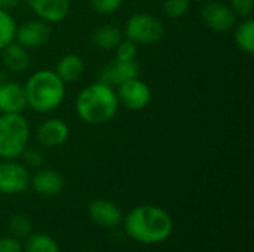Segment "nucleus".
<instances>
[{"mask_svg":"<svg viewBox=\"0 0 254 252\" xmlns=\"http://www.w3.org/2000/svg\"><path fill=\"white\" fill-rule=\"evenodd\" d=\"M140 65L138 62L134 61H119L115 59L110 64H106L100 71H98V82L107 85V86H118L125 80L134 79L138 76Z\"/></svg>","mask_w":254,"mask_h":252,"instance_id":"obj_10","label":"nucleus"},{"mask_svg":"<svg viewBox=\"0 0 254 252\" xmlns=\"http://www.w3.org/2000/svg\"><path fill=\"white\" fill-rule=\"evenodd\" d=\"M27 105L37 113H51L61 105L65 97V85L52 70L33 73L25 85Z\"/></svg>","mask_w":254,"mask_h":252,"instance_id":"obj_3","label":"nucleus"},{"mask_svg":"<svg viewBox=\"0 0 254 252\" xmlns=\"http://www.w3.org/2000/svg\"><path fill=\"white\" fill-rule=\"evenodd\" d=\"M116 49V58L119 61H134L137 56V45L128 39H122L121 43L115 48Z\"/></svg>","mask_w":254,"mask_h":252,"instance_id":"obj_24","label":"nucleus"},{"mask_svg":"<svg viewBox=\"0 0 254 252\" xmlns=\"http://www.w3.org/2000/svg\"><path fill=\"white\" fill-rule=\"evenodd\" d=\"M122 3L124 0H91V6L98 15H112L122 6Z\"/></svg>","mask_w":254,"mask_h":252,"instance_id":"obj_25","label":"nucleus"},{"mask_svg":"<svg viewBox=\"0 0 254 252\" xmlns=\"http://www.w3.org/2000/svg\"><path fill=\"white\" fill-rule=\"evenodd\" d=\"M31 12L48 24H57L67 18L70 0H25Z\"/></svg>","mask_w":254,"mask_h":252,"instance_id":"obj_12","label":"nucleus"},{"mask_svg":"<svg viewBox=\"0 0 254 252\" xmlns=\"http://www.w3.org/2000/svg\"><path fill=\"white\" fill-rule=\"evenodd\" d=\"M229 6L237 16L249 18L254 10V0H229Z\"/></svg>","mask_w":254,"mask_h":252,"instance_id":"obj_26","label":"nucleus"},{"mask_svg":"<svg viewBox=\"0 0 254 252\" xmlns=\"http://www.w3.org/2000/svg\"><path fill=\"white\" fill-rule=\"evenodd\" d=\"M164 25L159 18L138 12L129 16L125 25V37L135 45H152L162 39Z\"/></svg>","mask_w":254,"mask_h":252,"instance_id":"obj_5","label":"nucleus"},{"mask_svg":"<svg viewBox=\"0 0 254 252\" xmlns=\"http://www.w3.org/2000/svg\"><path fill=\"white\" fill-rule=\"evenodd\" d=\"M30 184L37 195L52 198L63 192L64 178L60 172L54 169H40L30 180Z\"/></svg>","mask_w":254,"mask_h":252,"instance_id":"obj_15","label":"nucleus"},{"mask_svg":"<svg viewBox=\"0 0 254 252\" xmlns=\"http://www.w3.org/2000/svg\"><path fill=\"white\" fill-rule=\"evenodd\" d=\"M24 252H60L58 242L46 233H31L22 245Z\"/></svg>","mask_w":254,"mask_h":252,"instance_id":"obj_20","label":"nucleus"},{"mask_svg":"<svg viewBox=\"0 0 254 252\" xmlns=\"http://www.w3.org/2000/svg\"><path fill=\"white\" fill-rule=\"evenodd\" d=\"M190 6V0H165L164 1V12L167 16L173 19L183 18Z\"/></svg>","mask_w":254,"mask_h":252,"instance_id":"obj_23","label":"nucleus"},{"mask_svg":"<svg viewBox=\"0 0 254 252\" xmlns=\"http://www.w3.org/2000/svg\"><path fill=\"white\" fill-rule=\"evenodd\" d=\"M195 1H204V0H195Z\"/></svg>","mask_w":254,"mask_h":252,"instance_id":"obj_31","label":"nucleus"},{"mask_svg":"<svg viewBox=\"0 0 254 252\" xmlns=\"http://www.w3.org/2000/svg\"><path fill=\"white\" fill-rule=\"evenodd\" d=\"M21 3V0H0V9L3 10H9L16 7Z\"/></svg>","mask_w":254,"mask_h":252,"instance_id":"obj_29","label":"nucleus"},{"mask_svg":"<svg viewBox=\"0 0 254 252\" xmlns=\"http://www.w3.org/2000/svg\"><path fill=\"white\" fill-rule=\"evenodd\" d=\"M201 18L208 28L217 33H226L235 27L237 15L229 4L223 1H210L201 10Z\"/></svg>","mask_w":254,"mask_h":252,"instance_id":"obj_8","label":"nucleus"},{"mask_svg":"<svg viewBox=\"0 0 254 252\" xmlns=\"http://www.w3.org/2000/svg\"><path fill=\"white\" fill-rule=\"evenodd\" d=\"M70 135V129L65 122L60 119H48L45 120L36 132V138L42 147L57 149L61 147Z\"/></svg>","mask_w":254,"mask_h":252,"instance_id":"obj_13","label":"nucleus"},{"mask_svg":"<svg viewBox=\"0 0 254 252\" xmlns=\"http://www.w3.org/2000/svg\"><path fill=\"white\" fill-rule=\"evenodd\" d=\"M85 71V64H83V59L74 53H68V55H64L58 64H57V68H55V73L57 76L64 82V83H71V82H76L82 77Z\"/></svg>","mask_w":254,"mask_h":252,"instance_id":"obj_17","label":"nucleus"},{"mask_svg":"<svg viewBox=\"0 0 254 252\" xmlns=\"http://www.w3.org/2000/svg\"><path fill=\"white\" fill-rule=\"evenodd\" d=\"M25 107L24 86L18 82L6 80L0 86V113H22Z\"/></svg>","mask_w":254,"mask_h":252,"instance_id":"obj_14","label":"nucleus"},{"mask_svg":"<svg viewBox=\"0 0 254 252\" xmlns=\"http://www.w3.org/2000/svg\"><path fill=\"white\" fill-rule=\"evenodd\" d=\"M88 252H94V251H88Z\"/></svg>","mask_w":254,"mask_h":252,"instance_id":"obj_32","label":"nucleus"},{"mask_svg":"<svg viewBox=\"0 0 254 252\" xmlns=\"http://www.w3.org/2000/svg\"><path fill=\"white\" fill-rule=\"evenodd\" d=\"M122 39H124L122 37V31L118 27L110 25V24L101 25V27H98L92 33V43L97 48L104 49V50L115 49L121 43Z\"/></svg>","mask_w":254,"mask_h":252,"instance_id":"obj_18","label":"nucleus"},{"mask_svg":"<svg viewBox=\"0 0 254 252\" xmlns=\"http://www.w3.org/2000/svg\"><path fill=\"white\" fill-rule=\"evenodd\" d=\"M88 212L95 224L106 227V229H115L121 226L124 221L121 208L115 202L107 201V199L92 201L88 206Z\"/></svg>","mask_w":254,"mask_h":252,"instance_id":"obj_11","label":"nucleus"},{"mask_svg":"<svg viewBox=\"0 0 254 252\" xmlns=\"http://www.w3.org/2000/svg\"><path fill=\"white\" fill-rule=\"evenodd\" d=\"M127 235L138 244L156 245L165 242L174 229L171 215L156 205H140L124 220Z\"/></svg>","mask_w":254,"mask_h":252,"instance_id":"obj_1","label":"nucleus"},{"mask_svg":"<svg viewBox=\"0 0 254 252\" xmlns=\"http://www.w3.org/2000/svg\"><path fill=\"white\" fill-rule=\"evenodd\" d=\"M234 39L237 46L249 53L253 55L254 53V21L249 16V18H243V21L235 27V33H234Z\"/></svg>","mask_w":254,"mask_h":252,"instance_id":"obj_19","label":"nucleus"},{"mask_svg":"<svg viewBox=\"0 0 254 252\" xmlns=\"http://www.w3.org/2000/svg\"><path fill=\"white\" fill-rule=\"evenodd\" d=\"M21 156H22V159H24V162H25L27 166L39 168L43 163V154L39 150H36V149H28V150L25 149Z\"/></svg>","mask_w":254,"mask_h":252,"instance_id":"obj_27","label":"nucleus"},{"mask_svg":"<svg viewBox=\"0 0 254 252\" xmlns=\"http://www.w3.org/2000/svg\"><path fill=\"white\" fill-rule=\"evenodd\" d=\"M0 252H24L22 244L15 236L0 238Z\"/></svg>","mask_w":254,"mask_h":252,"instance_id":"obj_28","label":"nucleus"},{"mask_svg":"<svg viewBox=\"0 0 254 252\" xmlns=\"http://www.w3.org/2000/svg\"><path fill=\"white\" fill-rule=\"evenodd\" d=\"M116 97L119 104L131 111H135L144 108L150 102V89L143 80L134 77L118 85Z\"/></svg>","mask_w":254,"mask_h":252,"instance_id":"obj_7","label":"nucleus"},{"mask_svg":"<svg viewBox=\"0 0 254 252\" xmlns=\"http://www.w3.org/2000/svg\"><path fill=\"white\" fill-rule=\"evenodd\" d=\"M30 172L25 165L12 160L0 162V193L1 195H19L30 186Z\"/></svg>","mask_w":254,"mask_h":252,"instance_id":"obj_6","label":"nucleus"},{"mask_svg":"<svg viewBox=\"0 0 254 252\" xmlns=\"http://www.w3.org/2000/svg\"><path fill=\"white\" fill-rule=\"evenodd\" d=\"M10 232L15 238H27L33 233L31 221L25 215H13L9 223Z\"/></svg>","mask_w":254,"mask_h":252,"instance_id":"obj_22","label":"nucleus"},{"mask_svg":"<svg viewBox=\"0 0 254 252\" xmlns=\"http://www.w3.org/2000/svg\"><path fill=\"white\" fill-rule=\"evenodd\" d=\"M77 116L91 125H103L110 122L119 107L116 91L101 82H95L83 88L76 98Z\"/></svg>","mask_w":254,"mask_h":252,"instance_id":"obj_2","label":"nucleus"},{"mask_svg":"<svg viewBox=\"0 0 254 252\" xmlns=\"http://www.w3.org/2000/svg\"><path fill=\"white\" fill-rule=\"evenodd\" d=\"M16 33V22L13 16L7 12L0 9V50L13 42Z\"/></svg>","mask_w":254,"mask_h":252,"instance_id":"obj_21","label":"nucleus"},{"mask_svg":"<svg viewBox=\"0 0 254 252\" xmlns=\"http://www.w3.org/2000/svg\"><path fill=\"white\" fill-rule=\"evenodd\" d=\"M6 80H7V77H6L4 71H3V70H0V86H1Z\"/></svg>","mask_w":254,"mask_h":252,"instance_id":"obj_30","label":"nucleus"},{"mask_svg":"<svg viewBox=\"0 0 254 252\" xmlns=\"http://www.w3.org/2000/svg\"><path fill=\"white\" fill-rule=\"evenodd\" d=\"M1 61L6 70L12 73H22L30 65V53L19 43L12 42L1 49Z\"/></svg>","mask_w":254,"mask_h":252,"instance_id":"obj_16","label":"nucleus"},{"mask_svg":"<svg viewBox=\"0 0 254 252\" xmlns=\"http://www.w3.org/2000/svg\"><path fill=\"white\" fill-rule=\"evenodd\" d=\"M30 125L21 113L0 114V159L19 157L28 146Z\"/></svg>","mask_w":254,"mask_h":252,"instance_id":"obj_4","label":"nucleus"},{"mask_svg":"<svg viewBox=\"0 0 254 252\" xmlns=\"http://www.w3.org/2000/svg\"><path fill=\"white\" fill-rule=\"evenodd\" d=\"M51 37V25L42 19L25 21L16 28L15 39L16 43L25 49H36L43 46Z\"/></svg>","mask_w":254,"mask_h":252,"instance_id":"obj_9","label":"nucleus"}]
</instances>
